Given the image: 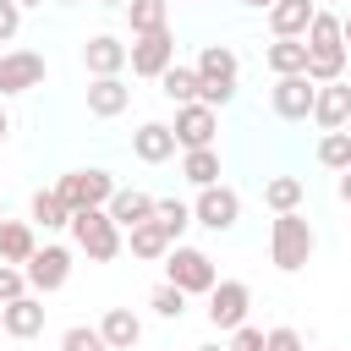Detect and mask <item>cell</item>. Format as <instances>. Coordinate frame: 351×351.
I'll return each mask as SVG.
<instances>
[{
	"mask_svg": "<svg viewBox=\"0 0 351 351\" xmlns=\"http://www.w3.org/2000/svg\"><path fill=\"white\" fill-rule=\"evenodd\" d=\"M318 165H329V170H351V132H346V126H335V132L318 137Z\"/></svg>",
	"mask_w": 351,
	"mask_h": 351,
	"instance_id": "cell-30",
	"label": "cell"
},
{
	"mask_svg": "<svg viewBox=\"0 0 351 351\" xmlns=\"http://www.w3.org/2000/svg\"><path fill=\"white\" fill-rule=\"evenodd\" d=\"M22 33V5L16 0H0V44H11Z\"/></svg>",
	"mask_w": 351,
	"mask_h": 351,
	"instance_id": "cell-37",
	"label": "cell"
},
{
	"mask_svg": "<svg viewBox=\"0 0 351 351\" xmlns=\"http://www.w3.org/2000/svg\"><path fill=\"white\" fill-rule=\"evenodd\" d=\"M154 219L165 225V236H170V241H181V230L192 225V208H186L181 197H154Z\"/></svg>",
	"mask_w": 351,
	"mask_h": 351,
	"instance_id": "cell-31",
	"label": "cell"
},
{
	"mask_svg": "<svg viewBox=\"0 0 351 351\" xmlns=\"http://www.w3.org/2000/svg\"><path fill=\"white\" fill-rule=\"evenodd\" d=\"M126 27L132 33H154V27H170V0H126Z\"/></svg>",
	"mask_w": 351,
	"mask_h": 351,
	"instance_id": "cell-28",
	"label": "cell"
},
{
	"mask_svg": "<svg viewBox=\"0 0 351 351\" xmlns=\"http://www.w3.org/2000/svg\"><path fill=\"white\" fill-rule=\"evenodd\" d=\"M302 197H307V181L302 176H269L263 181V208H274V214L302 208Z\"/></svg>",
	"mask_w": 351,
	"mask_h": 351,
	"instance_id": "cell-24",
	"label": "cell"
},
{
	"mask_svg": "<svg viewBox=\"0 0 351 351\" xmlns=\"http://www.w3.org/2000/svg\"><path fill=\"white\" fill-rule=\"evenodd\" d=\"M165 280H170L176 291H186V296H203L219 274H214V258H208L203 247H181V241H170V252H165Z\"/></svg>",
	"mask_w": 351,
	"mask_h": 351,
	"instance_id": "cell-4",
	"label": "cell"
},
{
	"mask_svg": "<svg viewBox=\"0 0 351 351\" xmlns=\"http://www.w3.org/2000/svg\"><path fill=\"white\" fill-rule=\"evenodd\" d=\"M0 335H11V340H33V335H44V296L22 291L16 302H5V307H0Z\"/></svg>",
	"mask_w": 351,
	"mask_h": 351,
	"instance_id": "cell-13",
	"label": "cell"
},
{
	"mask_svg": "<svg viewBox=\"0 0 351 351\" xmlns=\"http://www.w3.org/2000/svg\"><path fill=\"white\" fill-rule=\"evenodd\" d=\"M99 335H104L110 351H137V340H143V318H137L132 307H110V313L99 318Z\"/></svg>",
	"mask_w": 351,
	"mask_h": 351,
	"instance_id": "cell-19",
	"label": "cell"
},
{
	"mask_svg": "<svg viewBox=\"0 0 351 351\" xmlns=\"http://www.w3.org/2000/svg\"><path fill=\"white\" fill-rule=\"evenodd\" d=\"M313 252H318V230L302 219V208L274 214V225H269V258H274V269L280 274H296V269L313 263Z\"/></svg>",
	"mask_w": 351,
	"mask_h": 351,
	"instance_id": "cell-1",
	"label": "cell"
},
{
	"mask_svg": "<svg viewBox=\"0 0 351 351\" xmlns=\"http://www.w3.org/2000/svg\"><path fill=\"white\" fill-rule=\"evenodd\" d=\"M263 66H269L274 77H291V71L307 66V44H302V38H274V44L263 49Z\"/></svg>",
	"mask_w": 351,
	"mask_h": 351,
	"instance_id": "cell-27",
	"label": "cell"
},
{
	"mask_svg": "<svg viewBox=\"0 0 351 351\" xmlns=\"http://www.w3.org/2000/svg\"><path fill=\"white\" fill-rule=\"evenodd\" d=\"M324 132H335V126H346L351 121V88H346V77L340 82H318L313 88V110H307Z\"/></svg>",
	"mask_w": 351,
	"mask_h": 351,
	"instance_id": "cell-14",
	"label": "cell"
},
{
	"mask_svg": "<svg viewBox=\"0 0 351 351\" xmlns=\"http://www.w3.org/2000/svg\"><path fill=\"white\" fill-rule=\"evenodd\" d=\"M99 5H126V0H99Z\"/></svg>",
	"mask_w": 351,
	"mask_h": 351,
	"instance_id": "cell-42",
	"label": "cell"
},
{
	"mask_svg": "<svg viewBox=\"0 0 351 351\" xmlns=\"http://www.w3.org/2000/svg\"><path fill=\"white\" fill-rule=\"evenodd\" d=\"M225 351H263V329L258 324H236L230 340H225Z\"/></svg>",
	"mask_w": 351,
	"mask_h": 351,
	"instance_id": "cell-35",
	"label": "cell"
},
{
	"mask_svg": "<svg viewBox=\"0 0 351 351\" xmlns=\"http://www.w3.org/2000/svg\"><path fill=\"white\" fill-rule=\"evenodd\" d=\"M22 280H27V291H33V296L60 291V285L71 280V247H60V241L33 247V252H27V263H22Z\"/></svg>",
	"mask_w": 351,
	"mask_h": 351,
	"instance_id": "cell-5",
	"label": "cell"
},
{
	"mask_svg": "<svg viewBox=\"0 0 351 351\" xmlns=\"http://www.w3.org/2000/svg\"><path fill=\"white\" fill-rule=\"evenodd\" d=\"M154 82H159V93H165L170 104H192V99H197V71H192V66H181V60H170Z\"/></svg>",
	"mask_w": 351,
	"mask_h": 351,
	"instance_id": "cell-23",
	"label": "cell"
},
{
	"mask_svg": "<svg viewBox=\"0 0 351 351\" xmlns=\"http://www.w3.org/2000/svg\"><path fill=\"white\" fill-rule=\"evenodd\" d=\"M60 351H110V346H104L99 324H71V329L60 335Z\"/></svg>",
	"mask_w": 351,
	"mask_h": 351,
	"instance_id": "cell-33",
	"label": "cell"
},
{
	"mask_svg": "<svg viewBox=\"0 0 351 351\" xmlns=\"http://www.w3.org/2000/svg\"><path fill=\"white\" fill-rule=\"evenodd\" d=\"M313 0H274L269 5V33L274 38H302L307 33V22H313Z\"/></svg>",
	"mask_w": 351,
	"mask_h": 351,
	"instance_id": "cell-20",
	"label": "cell"
},
{
	"mask_svg": "<svg viewBox=\"0 0 351 351\" xmlns=\"http://www.w3.org/2000/svg\"><path fill=\"white\" fill-rule=\"evenodd\" d=\"M241 5H247V11H269L274 0H241Z\"/></svg>",
	"mask_w": 351,
	"mask_h": 351,
	"instance_id": "cell-38",
	"label": "cell"
},
{
	"mask_svg": "<svg viewBox=\"0 0 351 351\" xmlns=\"http://www.w3.org/2000/svg\"><path fill=\"white\" fill-rule=\"evenodd\" d=\"M82 66H88V77H121L126 71V44L115 33H93L82 44Z\"/></svg>",
	"mask_w": 351,
	"mask_h": 351,
	"instance_id": "cell-15",
	"label": "cell"
},
{
	"mask_svg": "<svg viewBox=\"0 0 351 351\" xmlns=\"http://www.w3.org/2000/svg\"><path fill=\"white\" fill-rule=\"evenodd\" d=\"M22 291H27V280H22V269H16V263H0V307H5V302H16Z\"/></svg>",
	"mask_w": 351,
	"mask_h": 351,
	"instance_id": "cell-36",
	"label": "cell"
},
{
	"mask_svg": "<svg viewBox=\"0 0 351 351\" xmlns=\"http://www.w3.org/2000/svg\"><path fill=\"white\" fill-rule=\"evenodd\" d=\"M181 176L192 186H214L219 181V148H186L181 154Z\"/></svg>",
	"mask_w": 351,
	"mask_h": 351,
	"instance_id": "cell-29",
	"label": "cell"
},
{
	"mask_svg": "<svg viewBox=\"0 0 351 351\" xmlns=\"http://www.w3.org/2000/svg\"><path fill=\"white\" fill-rule=\"evenodd\" d=\"M197 351H225V346H219V340H214V346H197Z\"/></svg>",
	"mask_w": 351,
	"mask_h": 351,
	"instance_id": "cell-41",
	"label": "cell"
},
{
	"mask_svg": "<svg viewBox=\"0 0 351 351\" xmlns=\"http://www.w3.org/2000/svg\"><path fill=\"white\" fill-rule=\"evenodd\" d=\"M170 60H176V33H170V27L132 33V44H126V66H132V77H159Z\"/></svg>",
	"mask_w": 351,
	"mask_h": 351,
	"instance_id": "cell-8",
	"label": "cell"
},
{
	"mask_svg": "<svg viewBox=\"0 0 351 351\" xmlns=\"http://www.w3.org/2000/svg\"><path fill=\"white\" fill-rule=\"evenodd\" d=\"M263 351H307V340H302L291 324H274V329L263 335Z\"/></svg>",
	"mask_w": 351,
	"mask_h": 351,
	"instance_id": "cell-34",
	"label": "cell"
},
{
	"mask_svg": "<svg viewBox=\"0 0 351 351\" xmlns=\"http://www.w3.org/2000/svg\"><path fill=\"white\" fill-rule=\"evenodd\" d=\"M126 104H132V88H126L121 77H93V82H88V115L115 121Z\"/></svg>",
	"mask_w": 351,
	"mask_h": 351,
	"instance_id": "cell-17",
	"label": "cell"
},
{
	"mask_svg": "<svg viewBox=\"0 0 351 351\" xmlns=\"http://www.w3.org/2000/svg\"><path fill=\"white\" fill-rule=\"evenodd\" d=\"M66 219H71V208L55 197V186H38V192H33V203H27V225H44V230H66Z\"/></svg>",
	"mask_w": 351,
	"mask_h": 351,
	"instance_id": "cell-25",
	"label": "cell"
},
{
	"mask_svg": "<svg viewBox=\"0 0 351 351\" xmlns=\"http://www.w3.org/2000/svg\"><path fill=\"white\" fill-rule=\"evenodd\" d=\"M126 241H132V258H143V263H154V258H165V252H170V236H165V225H159V219L132 225V230H126Z\"/></svg>",
	"mask_w": 351,
	"mask_h": 351,
	"instance_id": "cell-26",
	"label": "cell"
},
{
	"mask_svg": "<svg viewBox=\"0 0 351 351\" xmlns=\"http://www.w3.org/2000/svg\"><path fill=\"white\" fill-rule=\"evenodd\" d=\"M313 88H318V82H307L302 71H291V77H274V88H269V104H274V115H280V121H307V110H313Z\"/></svg>",
	"mask_w": 351,
	"mask_h": 351,
	"instance_id": "cell-12",
	"label": "cell"
},
{
	"mask_svg": "<svg viewBox=\"0 0 351 351\" xmlns=\"http://www.w3.org/2000/svg\"><path fill=\"white\" fill-rule=\"evenodd\" d=\"M5 132H11V115H5V110H0V143H5Z\"/></svg>",
	"mask_w": 351,
	"mask_h": 351,
	"instance_id": "cell-39",
	"label": "cell"
},
{
	"mask_svg": "<svg viewBox=\"0 0 351 351\" xmlns=\"http://www.w3.org/2000/svg\"><path fill=\"white\" fill-rule=\"evenodd\" d=\"M186 208H192V225H203V230H236V219H241V197H236V186H225V181L197 186V197H192Z\"/></svg>",
	"mask_w": 351,
	"mask_h": 351,
	"instance_id": "cell-6",
	"label": "cell"
},
{
	"mask_svg": "<svg viewBox=\"0 0 351 351\" xmlns=\"http://www.w3.org/2000/svg\"><path fill=\"white\" fill-rule=\"evenodd\" d=\"M104 214H110L121 230H132V225L154 219V197H148V192H137V186H115V192L104 197Z\"/></svg>",
	"mask_w": 351,
	"mask_h": 351,
	"instance_id": "cell-16",
	"label": "cell"
},
{
	"mask_svg": "<svg viewBox=\"0 0 351 351\" xmlns=\"http://www.w3.org/2000/svg\"><path fill=\"white\" fill-rule=\"evenodd\" d=\"M203 296H208V324L219 335H230L236 324H247V307H252V285L247 280H214Z\"/></svg>",
	"mask_w": 351,
	"mask_h": 351,
	"instance_id": "cell-7",
	"label": "cell"
},
{
	"mask_svg": "<svg viewBox=\"0 0 351 351\" xmlns=\"http://www.w3.org/2000/svg\"><path fill=\"white\" fill-rule=\"evenodd\" d=\"M44 77H49V66H44L38 49H5L0 55V99L33 93V88H44Z\"/></svg>",
	"mask_w": 351,
	"mask_h": 351,
	"instance_id": "cell-11",
	"label": "cell"
},
{
	"mask_svg": "<svg viewBox=\"0 0 351 351\" xmlns=\"http://www.w3.org/2000/svg\"><path fill=\"white\" fill-rule=\"evenodd\" d=\"M148 307H154V313H159V318H170V324H176V318H181V313H186V291H176V285H170V280H159V285H154V291H148Z\"/></svg>",
	"mask_w": 351,
	"mask_h": 351,
	"instance_id": "cell-32",
	"label": "cell"
},
{
	"mask_svg": "<svg viewBox=\"0 0 351 351\" xmlns=\"http://www.w3.org/2000/svg\"><path fill=\"white\" fill-rule=\"evenodd\" d=\"M132 154H137L143 165H165V159H176V137H170V126H165V121H143V126L132 132Z\"/></svg>",
	"mask_w": 351,
	"mask_h": 351,
	"instance_id": "cell-18",
	"label": "cell"
},
{
	"mask_svg": "<svg viewBox=\"0 0 351 351\" xmlns=\"http://www.w3.org/2000/svg\"><path fill=\"white\" fill-rule=\"evenodd\" d=\"M38 247V236H33V225L27 219H0V263H27V252Z\"/></svg>",
	"mask_w": 351,
	"mask_h": 351,
	"instance_id": "cell-22",
	"label": "cell"
},
{
	"mask_svg": "<svg viewBox=\"0 0 351 351\" xmlns=\"http://www.w3.org/2000/svg\"><path fill=\"white\" fill-rule=\"evenodd\" d=\"M170 126V137H176V148H214V132H219V110H208V104H176V121H165Z\"/></svg>",
	"mask_w": 351,
	"mask_h": 351,
	"instance_id": "cell-9",
	"label": "cell"
},
{
	"mask_svg": "<svg viewBox=\"0 0 351 351\" xmlns=\"http://www.w3.org/2000/svg\"><path fill=\"white\" fill-rule=\"evenodd\" d=\"M115 192V176L110 170H71L55 181V197L66 208H104V197Z\"/></svg>",
	"mask_w": 351,
	"mask_h": 351,
	"instance_id": "cell-10",
	"label": "cell"
},
{
	"mask_svg": "<svg viewBox=\"0 0 351 351\" xmlns=\"http://www.w3.org/2000/svg\"><path fill=\"white\" fill-rule=\"evenodd\" d=\"M60 5H77V0H60Z\"/></svg>",
	"mask_w": 351,
	"mask_h": 351,
	"instance_id": "cell-43",
	"label": "cell"
},
{
	"mask_svg": "<svg viewBox=\"0 0 351 351\" xmlns=\"http://www.w3.org/2000/svg\"><path fill=\"white\" fill-rule=\"evenodd\" d=\"M16 5H22V11H27V5H44V0H16Z\"/></svg>",
	"mask_w": 351,
	"mask_h": 351,
	"instance_id": "cell-40",
	"label": "cell"
},
{
	"mask_svg": "<svg viewBox=\"0 0 351 351\" xmlns=\"http://www.w3.org/2000/svg\"><path fill=\"white\" fill-rule=\"evenodd\" d=\"M302 44H307L313 55H329V49H346V22H340L335 11H313V22H307V33H302Z\"/></svg>",
	"mask_w": 351,
	"mask_h": 351,
	"instance_id": "cell-21",
	"label": "cell"
},
{
	"mask_svg": "<svg viewBox=\"0 0 351 351\" xmlns=\"http://www.w3.org/2000/svg\"><path fill=\"white\" fill-rule=\"evenodd\" d=\"M192 71H197V104L225 110V104L236 99V71H241V60H236L230 44H203Z\"/></svg>",
	"mask_w": 351,
	"mask_h": 351,
	"instance_id": "cell-2",
	"label": "cell"
},
{
	"mask_svg": "<svg viewBox=\"0 0 351 351\" xmlns=\"http://www.w3.org/2000/svg\"><path fill=\"white\" fill-rule=\"evenodd\" d=\"M66 230H71V247H77L88 263H110V258L121 252V225H115L104 208H71Z\"/></svg>",
	"mask_w": 351,
	"mask_h": 351,
	"instance_id": "cell-3",
	"label": "cell"
}]
</instances>
